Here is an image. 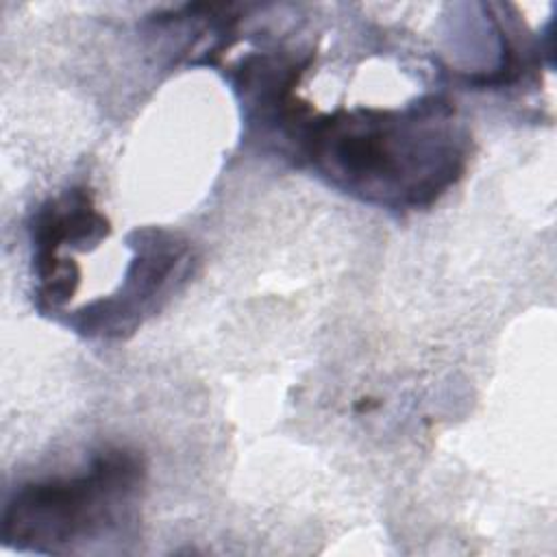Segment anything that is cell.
Masks as SVG:
<instances>
[{"label":"cell","instance_id":"1","mask_svg":"<svg viewBox=\"0 0 557 557\" xmlns=\"http://www.w3.org/2000/svg\"><path fill=\"white\" fill-rule=\"evenodd\" d=\"M333 187L389 209L435 202L463 174L468 135L453 107L429 96L403 109L359 107L311 115L294 139Z\"/></svg>","mask_w":557,"mask_h":557},{"label":"cell","instance_id":"2","mask_svg":"<svg viewBox=\"0 0 557 557\" xmlns=\"http://www.w3.org/2000/svg\"><path fill=\"white\" fill-rule=\"evenodd\" d=\"M141 483L137 453L104 448L76 474L20 485L2 511V540L17 550L74 553L87 542L126 531L135 520Z\"/></svg>","mask_w":557,"mask_h":557},{"label":"cell","instance_id":"3","mask_svg":"<svg viewBox=\"0 0 557 557\" xmlns=\"http://www.w3.org/2000/svg\"><path fill=\"white\" fill-rule=\"evenodd\" d=\"M131 237L137 255L124 283L109 298H98L78 311V331L102 337H122L135 331L144 315L159 309V300L168 298L172 285L185 276L189 246L176 235L146 228Z\"/></svg>","mask_w":557,"mask_h":557}]
</instances>
